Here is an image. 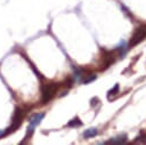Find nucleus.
<instances>
[{"mask_svg":"<svg viewBox=\"0 0 146 145\" xmlns=\"http://www.w3.org/2000/svg\"><path fill=\"white\" fill-rule=\"evenodd\" d=\"M145 38H146V25H141L132 34V37L130 39V42H129V46L130 47H133V46L138 45L139 42H141Z\"/></svg>","mask_w":146,"mask_h":145,"instance_id":"nucleus-3","label":"nucleus"},{"mask_svg":"<svg viewBox=\"0 0 146 145\" xmlns=\"http://www.w3.org/2000/svg\"><path fill=\"white\" fill-rule=\"evenodd\" d=\"M95 79H96V75H91V76H89V78H88L87 80H84L83 82H84V83L87 84V83H89L90 81H92V80H95Z\"/></svg>","mask_w":146,"mask_h":145,"instance_id":"nucleus-9","label":"nucleus"},{"mask_svg":"<svg viewBox=\"0 0 146 145\" xmlns=\"http://www.w3.org/2000/svg\"><path fill=\"white\" fill-rule=\"evenodd\" d=\"M117 89H119V84H115V86H114V88H113V89H111V90L108 91V96H110V95H115V94H116V91H117Z\"/></svg>","mask_w":146,"mask_h":145,"instance_id":"nucleus-8","label":"nucleus"},{"mask_svg":"<svg viewBox=\"0 0 146 145\" xmlns=\"http://www.w3.org/2000/svg\"><path fill=\"white\" fill-rule=\"evenodd\" d=\"M97 134H98V132H97V129H95V128H89V129H87L86 131H83V137H84V138H92V137H95Z\"/></svg>","mask_w":146,"mask_h":145,"instance_id":"nucleus-6","label":"nucleus"},{"mask_svg":"<svg viewBox=\"0 0 146 145\" xmlns=\"http://www.w3.org/2000/svg\"><path fill=\"white\" fill-rule=\"evenodd\" d=\"M24 114H25V111H23L22 108H16V110H15V113H14V115H13L11 124H10V127L5 131V135L15 131V130L22 124V121H23V119H24Z\"/></svg>","mask_w":146,"mask_h":145,"instance_id":"nucleus-2","label":"nucleus"},{"mask_svg":"<svg viewBox=\"0 0 146 145\" xmlns=\"http://www.w3.org/2000/svg\"><path fill=\"white\" fill-rule=\"evenodd\" d=\"M3 135H5V131L3 130H0V137H2Z\"/></svg>","mask_w":146,"mask_h":145,"instance_id":"nucleus-10","label":"nucleus"},{"mask_svg":"<svg viewBox=\"0 0 146 145\" xmlns=\"http://www.w3.org/2000/svg\"><path fill=\"white\" fill-rule=\"evenodd\" d=\"M58 83H55V82H50V83H46L41 87V94H42V97H41V102L42 104H47L56 94L57 89H58Z\"/></svg>","mask_w":146,"mask_h":145,"instance_id":"nucleus-1","label":"nucleus"},{"mask_svg":"<svg viewBox=\"0 0 146 145\" xmlns=\"http://www.w3.org/2000/svg\"><path fill=\"white\" fill-rule=\"evenodd\" d=\"M43 116H44V113H35V114H33L31 116V119H30V126L27 128V135H29V137L33 132L34 128L41 122V120L43 119Z\"/></svg>","mask_w":146,"mask_h":145,"instance_id":"nucleus-4","label":"nucleus"},{"mask_svg":"<svg viewBox=\"0 0 146 145\" xmlns=\"http://www.w3.org/2000/svg\"><path fill=\"white\" fill-rule=\"evenodd\" d=\"M81 124H82V122L79 120V118H74V119H72V120L67 123L68 127H80Z\"/></svg>","mask_w":146,"mask_h":145,"instance_id":"nucleus-7","label":"nucleus"},{"mask_svg":"<svg viewBox=\"0 0 146 145\" xmlns=\"http://www.w3.org/2000/svg\"><path fill=\"white\" fill-rule=\"evenodd\" d=\"M125 142H127V136L125 135H122V136L115 137L113 139H110L107 143L108 144H124Z\"/></svg>","mask_w":146,"mask_h":145,"instance_id":"nucleus-5","label":"nucleus"}]
</instances>
